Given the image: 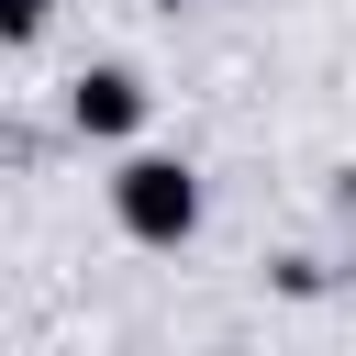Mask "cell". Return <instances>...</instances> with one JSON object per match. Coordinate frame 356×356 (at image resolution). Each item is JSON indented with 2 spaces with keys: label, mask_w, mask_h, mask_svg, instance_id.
Here are the masks:
<instances>
[{
  "label": "cell",
  "mask_w": 356,
  "mask_h": 356,
  "mask_svg": "<svg viewBox=\"0 0 356 356\" xmlns=\"http://www.w3.org/2000/svg\"><path fill=\"white\" fill-rule=\"evenodd\" d=\"M0 33H11V44H33V33H44V0H0Z\"/></svg>",
  "instance_id": "3"
},
{
  "label": "cell",
  "mask_w": 356,
  "mask_h": 356,
  "mask_svg": "<svg viewBox=\"0 0 356 356\" xmlns=\"http://www.w3.org/2000/svg\"><path fill=\"white\" fill-rule=\"evenodd\" d=\"M134 122H145V89L122 67H89L78 78V134H134Z\"/></svg>",
  "instance_id": "2"
},
{
  "label": "cell",
  "mask_w": 356,
  "mask_h": 356,
  "mask_svg": "<svg viewBox=\"0 0 356 356\" xmlns=\"http://www.w3.org/2000/svg\"><path fill=\"white\" fill-rule=\"evenodd\" d=\"M111 211H122V234H145V245H178V234L200 222V178H189L178 156H134V167L111 178Z\"/></svg>",
  "instance_id": "1"
}]
</instances>
